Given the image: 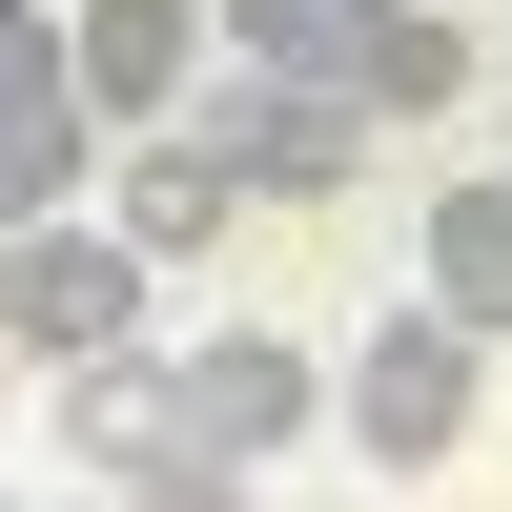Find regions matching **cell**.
Masks as SVG:
<instances>
[{
    "mask_svg": "<svg viewBox=\"0 0 512 512\" xmlns=\"http://www.w3.org/2000/svg\"><path fill=\"white\" fill-rule=\"evenodd\" d=\"M226 164L185 144V123H123V246H144V267H205V246H226Z\"/></svg>",
    "mask_w": 512,
    "mask_h": 512,
    "instance_id": "8",
    "label": "cell"
},
{
    "mask_svg": "<svg viewBox=\"0 0 512 512\" xmlns=\"http://www.w3.org/2000/svg\"><path fill=\"white\" fill-rule=\"evenodd\" d=\"M308 410H328V369L287 349V328H205V349H185V451H226V472L308 451Z\"/></svg>",
    "mask_w": 512,
    "mask_h": 512,
    "instance_id": "4",
    "label": "cell"
},
{
    "mask_svg": "<svg viewBox=\"0 0 512 512\" xmlns=\"http://www.w3.org/2000/svg\"><path fill=\"white\" fill-rule=\"evenodd\" d=\"M82 512H246L226 451H164V472H123V492H82Z\"/></svg>",
    "mask_w": 512,
    "mask_h": 512,
    "instance_id": "12",
    "label": "cell"
},
{
    "mask_svg": "<svg viewBox=\"0 0 512 512\" xmlns=\"http://www.w3.org/2000/svg\"><path fill=\"white\" fill-rule=\"evenodd\" d=\"M308 512H369V492H308Z\"/></svg>",
    "mask_w": 512,
    "mask_h": 512,
    "instance_id": "13",
    "label": "cell"
},
{
    "mask_svg": "<svg viewBox=\"0 0 512 512\" xmlns=\"http://www.w3.org/2000/svg\"><path fill=\"white\" fill-rule=\"evenodd\" d=\"M0 512H21V472H0Z\"/></svg>",
    "mask_w": 512,
    "mask_h": 512,
    "instance_id": "15",
    "label": "cell"
},
{
    "mask_svg": "<svg viewBox=\"0 0 512 512\" xmlns=\"http://www.w3.org/2000/svg\"><path fill=\"white\" fill-rule=\"evenodd\" d=\"M62 41H82V123H103V144H123V123H164L205 62H226V21H205V0H82Z\"/></svg>",
    "mask_w": 512,
    "mask_h": 512,
    "instance_id": "5",
    "label": "cell"
},
{
    "mask_svg": "<svg viewBox=\"0 0 512 512\" xmlns=\"http://www.w3.org/2000/svg\"><path fill=\"white\" fill-rule=\"evenodd\" d=\"M410 267H431V308H451V328H492V349H512V164H472V185H431Z\"/></svg>",
    "mask_w": 512,
    "mask_h": 512,
    "instance_id": "7",
    "label": "cell"
},
{
    "mask_svg": "<svg viewBox=\"0 0 512 512\" xmlns=\"http://www.w3.org/2000/svg\"><path fill=\"white\" fill-rule=\"evenodd\" d=\"M82 164H103V123H82V103H0V226L82 205Z\"/></svg>",
    "mask_w": 512,
    "mask_h": 512,
    "instance_id": "9",
    "label": "cell"
},
{
    "mask_svg": "<svg viewBox=\"0 0 512 512\" xmlns=\"http://www.w3.org/2000/svg\"><path fill=\"white\" fill-rule=\"evenodd\" d=\"M0 390H21V349H0Z\"/></svg>",
    "mask_w": 512,
    "mask_h": 512,
    "instance_id": "14",
    "label": "cell"
},
{
    "mask_svg": "<svg viewBox=\"0 0 512 512\" xmlns=\"http://www.w3.org/2000/svg\"><path fill=\"white\" fill-rule=\"evenodd\" d=\"M349 82L369 123H431V103H472V21H451V0H349Z\"/></svg>",
    "mask_w": 512,
    "mask_h": 512,
    "instance_id": "6",
    "label": "cell"
},
{
    "mask_svg": "<svg viewBox=\"0 0 512 512\" xmlns=\"http://www.w3.org/2000/svg\"><path fill=\"white\" fill-rule=\"evenodd\" d=\"M41 451H62L82 492H123V472H164L185 451V349H82V369H41Z\"/></svg>",
    "mask_w": 512,
    "mask_h": 512,
    "instance_id": "3",
    "label": "cell"
},
{
    "mask_svg": "<svg viewBox=\"0 0 512 512\" xmlns=\"http://www.w3.org/2000/svg\"><path fill=\"white\" fill-rule=\"evenodd\" d=\"M0 103H82V41L41 21V0H0Z\"/></svg>",
    "mask_w": 512,
    "mask_h": 512,
    "instance_id": "11",
    "label": "cell"
},
{
    "mask_svg": "<svg viewBox=\"0 0 512 512\" xmlns=\"http://www.w3.org/2000/svg\"><path fill=\"white\" fill-rule=\"evenodd\" d=\"M472 390H492V328H451L431 287H410L390 328H349V451L369 472H451V451H472Z\"/></svg>",
    "mask_w": 512,
    "mask_h": 512,
    "instance_id": "1",
    "label": "cell"
},
{
    "mask_svg": "<svg viewBox=\"0 0 512 512\" xmlns=\"http://www.w3.org/2000/svg\"><path fill=\"white\" fill-rule=\"evenodd\" d=\"M226 21V62H267V82H328L349 62V0H205Z\"/></svg>",
    "mask_w": 512,
    "mask_h": 512,
    "instance_id": "10",
    "label": "cell"
},
{
    "mask_svg": "<svg viewBox=\"0 0 512 512\" xmlns=\"http://www.w3.org/2000/svg\"><path fill=\"white\" fill-rule=\"evenodd\" d=\"M144 246L123 226H82V205H41V226H0V349L21 369H82V349H123V328H144Z\"/></svg>",
    "mask_w": 512,
    "mask_h": 512,
    "instance_id": "2",
    "label": "cell"
}]
</instances>
